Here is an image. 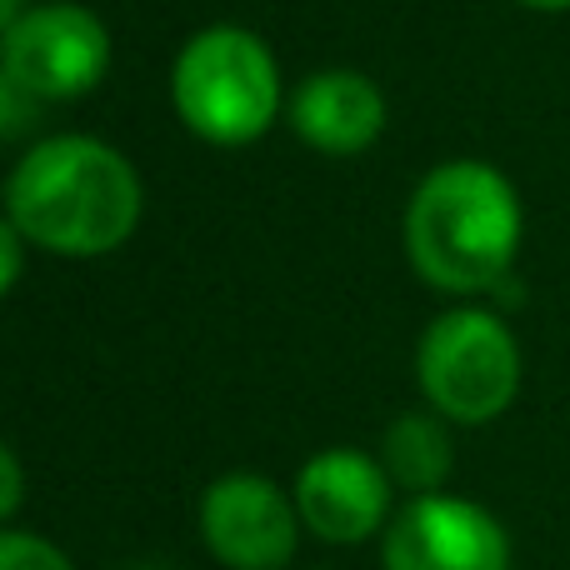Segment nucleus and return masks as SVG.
I'll use <instances>...</instances> for the list:
<instances>
[{
	"instance_id": "7ed1b4c3",
	"label": "nucleus",
	"mask_w": 570,
	"mask_h": 570,
	"mask_svg": "<svg viewBox=\"0 0 570 570\" xmlns=\"http://www.w3.org/2000/svg\"><path fill=\"white\" fill-rule=\"evenodd\" d=\"M170 100L190 136L210 146H250L281 116V66L246 26H206L180 46Z\"/></svg>"
},
{
	"instance_id": "6e6552de",
	"label": "nucleus",
	"mask_w": 570,
	"mask_h": 570,
	"mask_svg": "<svg viewBox=\"0 0 570 570\" xmlns=\"http://www.w3.org/2000/svg\"><path fill=\"white\" fill-rule=\"evenodd\" d=\"M291 495L305 535H315L321 546L381 541L385 525L401 511L385 461L361 445H325V451L305 455L291 481Z\"/></svg>"
},
{
	"instance_id": "39448f33",
	"label": "nucleus",
	"mask_w": 570,
	"mask_h": 570,
	"mask_svg": "<svg viewBox=\"0 0 570 570\" xmlns=\"http://www.w3.org/2000/svg\"><path fill=\"white\" fill-rule=\"evenodd\" d=\"M6 60V86L20 90L30 106L40 100H80L106 80L110 70V30L96 10L46 0V6L20 10L0 36Z\"/></svg>"
},
{
	"instance_id": "ddd939ff",
	"label": "nucleus",
	"mask_w": 570,
	"mask_h": 570,
	"mask_svg": "<svg viewBox=\"0 0 570 570\" xmlns=\"http://www.w3.org/2000/svg\"><path fill=\"white\" fill-rule=\"evenodd\" d=\"M20 230L10 226H0V291H16V281H20Z\"/></svg>"
},
{
	"instance_id": "1a4fd4ad",
	"label": "nucleus",
	"mask_w": 570,
	"mask_h": 570,
	"mask_svg": "<svg viewBox=\"0 0 570 570\" xmlns=\"http://www.w3.org/2000/svg\"><path fill=\"white\" fill-rule=\"evenodd\" d=\"M291 130L321 156H361L385 130V96L361 70H315L291 96Z\"/></svg>"
},
{
	"instance_id": "f03ea898",
	"label": "nucleus",
	"mask_w": 570,
	"mask_h": 570,
	"mask_svg": "<svg viewBox=\"0 0 570 570\" xmlns=\"http://www.w3.org/2000/svg\"><path fill=\"white\" fill-rule=\"evenodd\" d=\"M521 196L485 160H445L405 206V256L415 276L445 295L495 291L521 250Z\"/></svg>"
},
{
	"instance_id": "20e7f679",
	"label": "nucleus",
	"mask_w": 570,
	"mask_h": 570,
	"mask_svg": "<svg viewBox=\"0 0 570 570\" xmlns=\"http://www.w3.org/2000/svg\"><path fill=\"white\" fill-rule=\"evenodd\" d=\"M521 341L485 305H455L425 325L415 345V381L435 415L451 425H491L521 395Z\"/></svg>"
},
{
	"instance_id": "f257e3e1",
	"label": "nucleus",
	"mask_w": 570,
	"mask_h": 570,
	"mask_svg": "<svg viewBox=\"0 0 570 570\" xmlns=\"http://www.w3.org/2000/svg\"><path fill=\"white\" fill-rule=\"evenodd\" d=\"M6 220L50 256H110L140 226V176L96 136H50L10 170Z\"/></svg>"
},
{
	"instance_id": "423d86ee",
	"label": "nucleus",
	"mask_w": 570,
	"mask_h": 570,
	"mask_svg": "<svg viewBox=\"0 0 570 570\" xmlns=\"http://www.w3.org/2000/svg\"><path fill=\"white\" fill-rule=\"evenodd\" d=\"M200 546L226 570H285L301 551V511L291 485L261 471H226L200 491Z\"/></svg>"
},
{
	"instance_id": "9d476101",
	"label": "nucleus",
	"mask_w": 570,
	"mask_h": 570,
	"mask_svg": "<svg viewBox=\"0 0 570 570\" xmlns=\"http://www.w3.org/2000/svg\"><path fill=\"white\" fill-rule=\"evenodd\" d=\"M391 471L395 491L411 501V495H435L451 485L455 471V441H451V421L435 415L431 405L425 411H405L385 425L381 451H375Z\"/></svg>"
},
{
	"instance_id": "4468645a",
	"label": "nucleus",
	"mask_w": 570,
	"mask_h": 570,
	"mask_svg": "<svg viewBox=\"0 0 570 570\" xmlns=\"http://www.w3.org/2000/svg\"><path fill=\"white\" fill-rule=\"evenodd\" d=\"M521 6H531V10H551V16H556V10H570V0H521Z\"/></svg>"
},
{
	"instance_id": "2eb2a0df",
	"label": "nucleus",
	"mask_w": 570,
	"mask_h": 570,
	"mask_svg": "<svg viewBox=\"0 0 570 570\" xmlns=\"http://www.w3.org/2000/svg\"><path fill=\"white\" fill-rule=\"evenodd\" d=\"M140 570H160V566H140Z\"/></svg>"
},
{
	"instance_id": "f8f14e48",
	"label": "nucleus",
	"mask_w": 570,
	"mask_h": 570,
	"mask_svg": "<svg viewBox=\"0 0 570 570\" xmlns=\"http://www.w3.org/2000/svg\"><path fill=\"white\" fill-rule=\"evenodd\" d=\"M26 501V475H20V455L0 451V525H16V511Z\"/></svg>"
},
{
	"instance_id": "0eeeda50",
	"label": "nucleus",
	"mask_w": 570,
	"mask_h": 570,
	"mask_svg": "<svg viewBox=\"0 0 570 570\" xmlns=\"http://www.w3.org/2000/svg\"><path fill=\"white\" fill-rule=\"evenodd\" d=\"M501 515L455 491L411 495L381 535V570H511Z\"/></svg>"
},
{
	"instance_id": "9b49d317",
	"label": "nucleus",
	"mask_w": 570,
	"mask_h": 570,
	"mask_svg": "<svg viewBox=\"0 0 570 570\" xmlns=\"http://www.w3.org/2000/svg\"><path fill=\"white\" fill-rule=\"evenodd\" d=\"M0 570H76V561H70L50 535L6 525V531H0Z\"/></svg>"
}]
</instances>
